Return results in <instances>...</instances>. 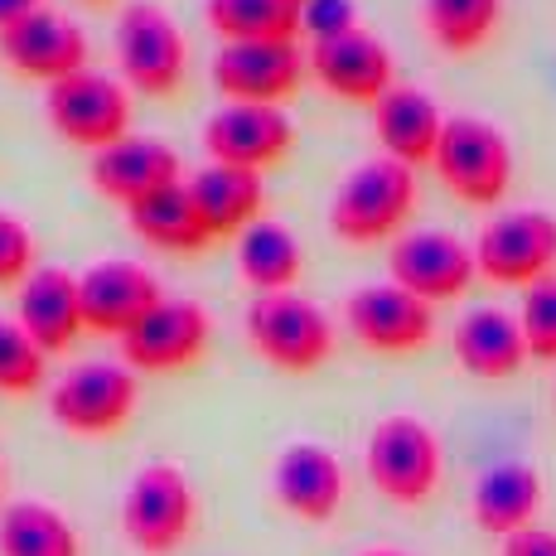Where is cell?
<instances>
[{"mask_svg": "<svg viewBox=\"0 0 556 556\" xmlns=\"http://www.w3.org/2000/svg\"><path fill=\"white\" fill-rule=\"evenodd\" d=\"M416 208V169L392 155H372L339 179L329 199V228L334 238L372 248V242L402 238L406 218Z\"/></svg>", "mask_w": 556, "mask_h": 556, "instance_id": "6da1fadb", "label": "cell"}, {"mask_svg": "<svg viewBox=\"0 0 556 556\" xmlns=\"http://www.w3.org/2000/svg\"><path fill=\"white\" fill-rule=\"evenodd\" d=\"M363 469H368V484L378 489L388 504L397 508H421L435 498L445 475V451L441 435L412 412H392L382 416L368 431L363 445Z\"/></svg>", "mask_w": 556, "mask_h": 556, "instance_id": "7a4b0ae2", "label": "cell"}, {"mask_svg": "<svg viewBox=\"0 0 556 556\" xmlns=\"http://www.w3.org/2000/svg\"><path fill=\"white\" fill-rule=\"evenodd\" d=\"M199 528L194 479L169 459L136 469L122 494V538L141 556H175Z\"/></svg>", "mask_w": 556, "mask_h": 556, "instance_id": "3957f363", "label": "cell"}, {"mask_svg": "<svg viewBox=\"0 0 556 556\" xmlns=\"http://www.w3.org/2000/svg\"><path fill=\"white\" fill-rule=\"evenodd\" d=\"M242 334L252 354L271 363L276 372H315L334 354V319L301 291L256 295L242 315Z\"/></svg>", "mask_w": 556, "mask_h": 556, "instance_id": "277c9868", "label": "cell"}, {"mask_svg": "<svg viewBox=\"0 0 556 556\" xmlns=\"http://www.w3.org/2000/svg\"><path fill=\"white\" fill-rule=\"evenodd\" d=\"M141 402V372L126 363H78L49 388V416L59 431L83 435V441H102V435L126 431Z\"/></svg>", "mask_w": 556, "mask_h": 556, "instance_id": "5b68a950", "label": "cell"}, {"mask_svg": "<svg viewBox=\"0 0 556 556\" xmlns=\"http://www.w3.org/2000/svg\"><path fill=\"white\" fill-rule=\"evenodd\" d=\"M431 169L441 175V185L459 203L489 208L513 185V146H508L504 126L484 122V116H445Z\"/></svg>", "mask_w": 556, "mask_h": 556, "instance_id": "8992f818", "label": "cell"}, {"mask_svg": "<svg viewBox=\"0 0 556 556\" xmlns=\"http://www.w3.org/2000/svg\"><path fill=\"white\" fill-rule=\"evenodd\" d=\"M116 68H122L126 88L146 92V98L179 92V83L189 73V45H185V29L175 25V15L165 5L131 0L116 15Z\"/></svg>", "mask_w": 556, "mask_h": 556, "instance_id": "52a82bcc", "label": "cell"}, {"mask_svg": "<svg viewBox=\"0 0 556 556\" xmlns=\"http://www.w3.org/2000/svg\"><path fill=\"white\" fill-rule=\"evenodd\" d=\"M45 116L53 136L98 155L122 136H131V88L122 78H112V73L83 68L73 78L45 88Z\"/></svg>", "mask_w": 556, "mask_h": 556, "instance_id": "ba28073f", "label": "cell"}, {"mask_svg": "<svg viewBox=\"0 0 556 556\" xmlns=\"http://www.w3.org/2000/svg\"><path fill=\"white\" fill-rule=\"evenodd\" d=\"M479 276L494 286H538L556 271V213L547 208H508L479 228L475 238Z\"/></svg>", "mask_w": 556, "mask_h": 556, "instance_id": "9c48e42d", "label": "cell"}, {"mask_svg": "<svg viewBox=\"0 0 556 556\" xmlns=\"http://www.w3.org/2000/svg\"><path fill=\"white\" fill-rule=\"evenodd\" d=\"M344 325L368 354L402 358V354H421L435 339V305L402 291L397 281H372L349 291Z\"/></svg>", "mask_w": 556, "mask_h": 556, "instance_id": "30bf717a", "label": "cell"}, {"mask_svg": "<svg viewBox=\"0 0 556 556\" xmlns=\"http://www.w3.org/2000/svg\"><path fill=\"white\" fill-rule=\"evenodd\" d=\"M208 339H213L208 309L199 301H185V295H165L116 344H122V363L131 372H179V368H194L208 354Z\"/></svg>", "mask_w": 556, "mask_h": 556, "instance_id": "8fae6325", "label": "cell"}, {"mask_svg": "<svg viewBox=\"0 0 556 556\" xmlns=\"http://www.w3.org/2000/svg\"><path fill=\"white\" fill-rule=\"evenodd\" d=\"M309 73L301 39H248L218 45L213 53V88L228 102H266L281 106Z\"/></svg>", "mask_w": 556, "mask_h": 556, "instance_id": "7c38bea8", "label": "cell"}, {"mask_svg": "<svg viewBox=\"0 0 556 556\" xmlns=\"http://www.w3.org/2000/svg\"><path fill=\"white\" fill-rule=\"evenodd\" d=\"M388 271L402 291L421 295L426 305H441V301H455L475 286L479 276V262H475V248L455 232H441V228H412L392 242L388 252Z\"/></svg>", "mask_w": 556, "mask_h": 556, "instance_id": "4fadbf2b", "label": "cell"}, {"mask_svg": "<svg viewBox=\"0 0 556 556\" xmlns=\"http://www.w3.org/2000/svg\"><path fill=\"white\" fill-rule=\"evenodd\" d=\"M295 146V126L281 106L266 102H228L203 122V151L213 165H238V169H271Z\"/></svg>", "mask_w": 556, "mask_h": 556, "instance_id": "5bb4252c", "label": "cell"}, {"mask_svg": "<svg viewBox=\"0 0 556 556\" xmlns=\"http://www.w3.org/2000/svg\"><path fill=\"white\" fill-rule=\"evenodd\" d=\"M88 35H83L78 20L59 15V10H35V15L15 20L10 29H0V59H5L10 73L35 83H63L73 73L88 68Z\"/></svg>", "mask_w": 556, "mask_h": 556, "instance_id": "9a60e30c", "label": "cell"}, {"mask_svg": "<svg viewBox=\"0 0 556 556\" xmlns=\"http://www.w3.org/2000/svg\"><path fill=\"white\" fill-rule=\"evenodd\" d=\"M78 291H83V319H88V329L92 334H112V339H122L126 329H136L160 301H165L160 276L141 262H126V256L92 262L88 271L78 276Z\"/></svg>", "mask_w": 556, "mask_h": 556, "instance_id": "2e32d148", "label": "cell"}, {"mask_svg": "<svg viewBox=\"0 0 556 556\" xmlns=\"http://www.w3.org/2000/svg\"><path fill=\"white\" fill-rule=\"evenodd\" d=\"M305 63L309 78L325 92L344 102H368L378 106L397 88V63H392V49L382 45L368 29H354V35L325 39V45H305Z\"/></svg>", "mask_w": 556, "mask_h": 556, "instance_id": "e0dca14e", "label": "cell"}, {"mask_svg": "<svg viewBox=\"0 0 556 556\" xmlns=\"http://www.w3.org/2000/svg\"><path fill=\"white\" fill-rule=\"evenodd\" d=\"M271 494L291 518L301 522H329L344 508L349 479L344 465L329 445L319 441H291L271 465Z\"/></svg>", "mask_w": 556, "mask_h": 556, "instance_id": "ac0fdd59", "label": "cell"}, {"mask_svg": "<svg viewBox=\"0 0 556 556\" xmlns=\"http://www.w3.org/2000/svg\"><path fill=\"white\" fill-rule=\"evenodd\" d=\"M88 179H92V189H98L102 199L131 208L136 199L155 194V189L179 185V179H185V165H179V155H175V146L169 141L131 131V136H122L116 146H106V151L92 155Z\"/></svg>", "mask_w": 556, "mask_h": 556, "instance_id": "d6986e66", "label": "cell"}, {"mask_svg": "<svg viewBox=\"0 0 556 556\" xmlns=\"http://www.w3.org/2000/svg\"><path fill=\"white\" fill-rule=\"evenodd\" d=\"M15 319L25 325V334L35 339L45 354L73 349L78 334L88 329L78 276L63 271V266H39V271L15 291Z\"/></svg>", "mask_w": 556, "mask_h": 556, "instance_id": "ffe728a7", "label": "cell"}, {"mask_svg": "<svg viewBox=\"0 0 556 556\" xmlns=\"http://www.w3.org/2000/svg\"><path fill=\"white\" fill-rule=\"evenodd\" d=\"M455 363L479 382H508L522 372L528 363V339H522V325L513 309L498 305H479L469 309L465 319L455 325Z\"/></svg>", "mask_w": 556, "mask_h": 556, "instance_id": "44dd1931", "label": "cell"}, {"mask_svg": "<svg viewBox=\"0 0 556 556\" xmlns=\"http://www.w3.org/2000/svg\"><path fill=\"white\" fill-rule=\"evenodd\" d=\"M372 131H378L382 155L421 169L435 160V146H441V131H445V112L435 106L431 92L397 83L388 98L372 106Z\"/></svg>", "mask_w": 556, "mask_h": 556, "instance_id": "7402d4cb", "label": "cell"}, {"mask_svg": "<svg viewBox=\"0 0 556 556\" xmlns=\"http://www.w3.org/2000/svg\"><path fill=\"white\" fill-rule=\"evenodd\" d=\"M542 508V475L522 459H504V465L484 469L469 494V513H475V528L489 538H513V532L532 528Z\"/></svg>", "mask_w": 556, "mask_h": 556, "instance_id": "603a6c76", "label": "cell"}, {"mask_svg": "<svg viewBox=\"0 0 556 556\" xmlns=\"http://www.w3.org/2000/svg\"><path fill=\"white\" fill-rule=\"evenodd\" d=\"M189 194H194L203 228L208 238H242L252 223H262V175L256 169H238V165H203L189 175Z\"/></svg>", "mask_w": 556, "mask_h": 556, "instance_id": "cb8c5ba5", "label": "cell"}, {"mask_svg": "<svg viewBox=\"0 0 556 556\" xmlns=\"http://www.w3.org/2000/svg\"><path fill=\"white\" fill-rule=\"evenodd\" d=\"M126 223H131V232L146 242V248L155 252H203L208 248V228H203V213L194 194H189V179H179V185H165L155 189V194L136 199L131 208H126Z\"/></svg>", "mask_w": 556, "mask_h": 556, "instance_id": "d4e9b609", "label": "cell"}, {"mask_svg": "<svg viewBox=\"0 0 556 556\" xmlns=\"http://www.w3.org/2000/svg\"><path fill=\"white\" fill-rule=\"evenodd\" d=\"M238 271L256 295L295 291V281H301V271H305V248L295 242L291 228L262 218L238 238Z\"/></svg>", "mask_w": 556, "mask_h": 556, "instance_id": "484cf974", "label": "cell"}, {"mask_svg": "<svg viewBox=\"0 0 556 556\" xmlns=\"http://www.w3.org/2000/svg\"><path fill=\"white\" fill-rule=\"evenodd\" d=\"M0 556H83V538L45 498H15L0 508Z\"/></svg>", "mask_w": 556, "mask_h": 556, "instance_id": "4316f807", "label": "cell"}, {"mask_svg": "<svg viewBox=\"0 0 556 556\" xmlns=\"http://www.w3.org/2000/svg\"><path fill=\"white\" fill-rule=\"evenodd\" d=\"M203 20L223 45L301 39V10L291 0H203Z\"/></svg>", "mask_w": 556, "mask_h": 556, "instance_id": "83f0119b", "label": "cell"}, {"mask_svg": "<svg viewBox=\"0 0 556 556\" xmlns=\"http://www.w3.org/2000/svg\"><path fill=\"white\" fill-rule=\"evenodd\" d=\"M426 35L445 53H475L494 39L504 0H421Z\"/></svg>", "mask_w": 556, "mask_h": 556, "instance_id": "f1b7e54d", "label": "cell"}, {"mask_svg": "<svg viewBox=\"0 0 556 556\" xmlns=\"http://www.w3.org/2000/svg\"><path fill=\"white\" fill-rule=\"evenodd\" d=\"M49 378V354L25 334L20 319H0V392L5 397H29Z\"/></svg>", "mask_w": 556, "mask_h": 556, "instance_id": "f546056e", "label": "cell"}, {"mask_svg": "<svg viewBox=\"0 0 556 556\" xmlns=\"http://www.w3.org/2000/svg\"><path fill=\"white\" fill-rule=\"evenodd\" d=\"M518 325L522 339H528V354L538 363H556V271L522 291Z\"/></svg>", "mask_w": 556, "mask_h": 556, "instance_id": "4dcf8cb0", "label": "cell"}, {"mask_svg": "<svg viewBox=\"0 0 556 556\" xmlns=\"http://www.w3.org/2000/svg\"><path fill=\"white\" fill-rule=\"evenodd\" d=\"M35 232H29V223L20 218V213H10V208H0V286H25L29 276L39 271L35 266Z\"/></svg>", "mask_w": 556, "mask_h": 556, "instance_id": "1f68e13d", "label": "cell"}, {"mask_svg": "<svg viewBox=\"0 0 556 556\" xmlns=\"http://www.w3.org/2000/svg\"><path fill=\"white\" fill-rule=\"evenodd\" d=\"M358 25V5L354 0H309L301 10V35L309 45H325V39H339V35H354Z\"/></svg>", "mask_w": 556, "mask_h": 556, "instance_id": "d6a6232c", "label": "cell"}, {"mask_svg": "<svg viewBox=\"0 0 556 556\" xmlns=\"http://www.w3.org/2000/svg\"><path fill=\"white\" fill-rule=\"evenodd\" d=\"M504 556H556V532L552 528H522L513 532V538H504Z\"/></svg>", "mask_w": 556, "mask_h": 556, "instance_id": "836d02e7", "label": "cell"}, {"mask_svg": "<svg viewBox=\"0 0 556 556\" xmlns=\"http://www.w3.org/2000/svg\"><path fill=\"white\" fill-rule=\"evenodd\" d=\"M35 10H45V0H0V29H10L15 20L35 15Z\"/></svg>", "mask_w": 556, "mask_h": 556, "instance_id": "e575fe53", "label": "cell"}, {"mask_svg": "<svg viewBox=\"0 0 556 556\" xmlns=\"http://www.w3.org/2000/svg\"><path fill=\"white\" fill-rule=\"evenodd\" d=\"M358 556H412V552H402V547H368V552H358Z\"/></svg>", "mask_w": 556, "mask_h": 556, "instance_id": "d590c367", "label": "cell"}, {"mask_svg": "<svg viewBox=\"0 0 556 556\" xmlns=\"http://www.w3.org/2000/svg\"><path fill=\"white\" fill-rule=\"evenodd\" d=\"M0 498H5V465H0ZM0 508H5V504H0Z\"/></svg>", "mask_w": 556, "mask_h": 556, "instance_id": "8d00e7d4", "label": "cell"}, {"mask_svg": "<svg viewBox=\"0 0 556 556\" xmlns=\"http://www.w3.org/2000/svg\"><path fill=\"white\" fill-rule=\"evenodd\" d=\"M291 5H295V10H305V5H309V0H291Z\"/></svg>", "mask_w": 556, "mask_h": 556, "instance_id": "74e56055", "label": "cell"}, {"mask_svg": "<svg viewBox=\"0 0 556 556\" xmlns=\"http://www.w3.org/2000/svg\"><path fill=\"white\" fill-rule=\"evenodd\" d=\"M88 5H106V0H88Z\"/></svg>", "mask_w": 556, "mask_h": 556, "instance_id": "f35d334b", "label": "cell"}]
</instances>
